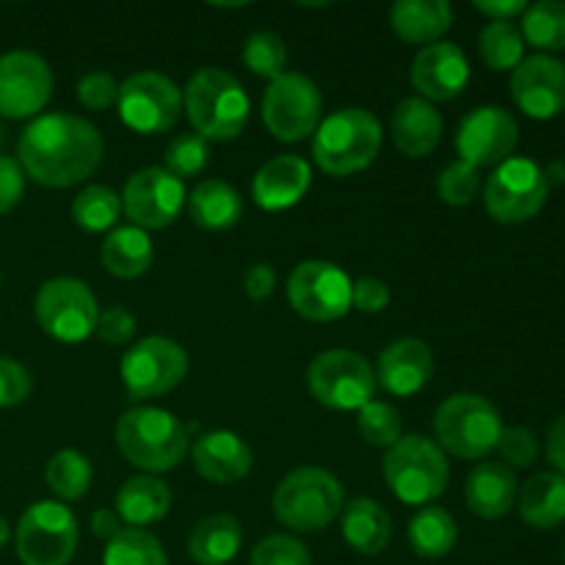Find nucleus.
Wrapping results in <instances>:
<instances>
[{
  "instance_id": "1",
  "label": "nucleus",
  "mask_w": 565,
  "mask_h": 565,
  "mask_svg": "<svg viewBox=\"0 0 565 565\" xmlns=\"http://www.w3.org/2000/svg\"><path fill=\"white\" fill-rule=\"evenodd\" d=\"M103 154V132L75 114L36 116L17 143L22 171L42 188L81 185L99 169Z\"/></svg>"
},
{
  "instance_id": "2",
  "label": "nucleus",
  "mask_w": 565,
  "mask_h": 565,
  "mask_svg": "<svg viewBox=\"0 0 565 565\" xmlns=\"http://www.w3.org/2000/svg\"><path fill=\"white\" fill-rule=\"evenodd\" d=\"M182 110L193 132L204 141H232L246 130L252 99L232 72L204 66L188 81L182 92Z\"/></svg>"
},
{
  "instance_id": "3",
  "label": "nucleus",
  "mask_w": 565,
  "mask_h": 565,
  "mask_svg": "<svg viewBox=\"0 0 565 565\" xmlns=\"http://www.w3.org/2000/svg\"><path fill=\"white\" fill-rule=\"evenodd\" d=\"M116 447L127 463L147 475L171 472L191 450L188 428L166 408H130L116 423Z\"/></svg>"
},
{
  "instance_id": "4",
  "label": "nucleus",
  "mask_w": 565,
  "mask_h": 565,
  "mask_svg": "<svg viewBox=\"0 0 565 565\" xmlns=\"http://www.w3.org/2000/svg\"><path fill=\"white\" fill-rule=\"evenodd\" d=\"M384 143L379 116L364 108H340L326 116L312 136V158L331 177H351L373 166Z\"/></svg>"
},
{
  "instance_id": "5",
  "label": "nucleus",
  "mask_w": 565,
  "mask_h": 565,
  "mask_svg": "<svg viewBox=\"0 0 565 565\" xmlns=\"http://www.w3.org/2000/svg\"><path fill=\"white\" fill-rule=\"evenodd\" d=\"M384 480L403 505H434L450 483L445 450L423 434L401 436L384 456Z\"/></svg>"
},
{
  "instance_id": "6",
  "label": "nucleus",
  "mask_w": 565,
  "mask_h": 565,
  "mask_svg": "<svg viewBox=\"0 0 565 565\" xmlns=\"http://www.w3.org/2000/svg\"><path fill=\"white\" fill-rule=\"evenodd\" d=\"M345 508V491L331 472L301 467L287 475L274 491V516L296 533H320Z\"/></svg>"
},
{
  "instance_id": "7",
  "label": "nucleus",
  "mask_w": 565,
  "mask_h": 565,
  "mask_svg": "<svg viewBox=\"0 0 565 565\" xmlns=\"http://www.w3.org/2000/svg\"><path fill=\"white\" fill-rule=\"evenodd\" d=\"M436 445L463 461H480L497 450L502 436V417L491 401L475 392L450 395L434 414Z\"/></svg>"
},
{
  "instance_id": "8",
  "label": "nucleus",
  "mask_w": 565,
  "mask_h": 565,
  "mask_svg": "<svg viewBox=\"0 0 565 565\" xmlns=\"http://www.w3.org/2000/svg\"><path fill=\"white\" fill-rule=\"evenodd\" d=\"M307 384L320 406L331 412H359L373 401L375 370L362 353L331 348L312 359L307 370Z\"/></svg>"
},
{
  "instance_id": "9",
  "label": "nucleus",
  "mask_w": 565,
  "mask_h": 565,
  "mask_svg": "<svg viewBox=\"0 0 565 565\" xmlns=\"http://www.w3.org/2000/svg\"><path fill=\"white\" fill-rule=\"evenodd\" d=\"M33 315L44 334L64 345H77L97 329L99 303L86 281L75 276H55L39 287Z\"/></svg>"
},
{
  "instance_id": "10",
  "label": "nucleus",
  "mask_w": 565,
  "mask_h": 565,
  "mask_svg": "<svg viewBox=\"0 0 565 565\" xmlns=\"http://www.w3.org/2000/svg\"><path fill=\"white\" fill-rule=\"evenodd\" d=\"M263 121L281 143H298L315 136L323 121V94L318 83L301 72H285L270 81L263 97Z\"/></svg>"
},
{
  "instance_id": "11",
  "label": "nucleus",
  "mask_w": 565,
  "mask_h": 565,
  "mask_svg": "<svg viewBox=\"0 0 565 565\" xmlns=\"http://www.w3.org/2000/svg\"><path fill=\"white\" fill-rule=\"evenodd\" d=\"M77 535V519L64 502H33L17 524V557L22 565H70Z\"/></svg>"
},
{
  "instance_id": "12",
  "label": "nucleus",
  "mask_w": 565,
  "mask_h": 565,
  "mask_svg": "<svg viewBox=\"0 0 565 565\" xmlns=\"http://www.w3.org/2000/svg\"><path fill=\"white\" fill-rule=\"evenodd\" d=\"M546 196L550 177L530 158L505 160L483 185L486 210L500 224H524L544 210Z\"/></svg>"
},
{
  "instance_id": "13",
  "label": "nucleus",
  "mask_w": 565,
  "mask_h": 565,
  "mask_svg": "<svg viewBox=\"0 0 565 565\" xmlns=\"http://www.w3.org/2000/svg\"><path fill=\"white\" fill-rule=\"evenodd\" d=\"M121 384L132 401H149L177 390L188 375V353L169 337H143L121 356Z\"/></svg>"
},
{
  "instance_id": "14",
  "label": "nucleus",
  "mask_w": 565,
  "mask_h": 565,
  "mask_svg": "<svg viewBox=\"0 0 565 565\" xmlns=\"http://www.w3.org/2000/svg\"><path fill=\"white\" fill-rule=\"evenodd\" d=\"M119 119L138 136H160L180 119L182 92L160 72H136L119 83Z\"/></svg>"
},
{
  "instance_id": "15",
  "label": "nucleus",
  "mask_w": 565,
  "mask_h": 565,
  "mask_svg": "<svg viewBox=\"0 0 565 565\" xmlns=\"http://www.w3.org/2000/svg\"><path fill=\"white\" fill-rule=\"evenodd\" d=\"M353 279L334 263L307 259L296 265L287 279V298L301 318L312 323H331L351 309Z\"/></svg>"
},
{
  "instance_id": "16",
  "label": "nucleus",
  "mask_w": 565,
  "mask_h": 565,
  "mask_svg": "<svg viewBox=\"0 0 565 565\" xmlns=\"http://www.w3.org/2000/svg\"><path fill=\"white\" fill-rule=\"evenodd\" d=\"M121 196V213L132 221V226L149 230H166L177 221L188 202L185 182L177 180L163 166H147L138 169L125 182Z\"/></svg>"
},
{
  "instance_id": "17",
  "label": "nucleus",
  "mask_w": 565,
  "mask_h": 565,
  "mask_svg": "<svg viewBox=\"0 0 565 565\" xmlns=\"http://www.w3.org/2000/svg\"><path fill=\"white\" fill-rule=\"evenodd\" d=\"M53 97V70L31 50L0 55V116L31 119Z\"/></svg>"
},
{
  "instance_id": "18",
  "label": "nucleus",
  "mask_w": 565,
  "mask_h": 565,
  "mask_svg": "<svg viewBox=\"0 0 565 565\" xmlns=\"http://www.w3.org/2000/svg\"><path fill=\"white\" fill-rule=\"evenodd\" d=\"M519 141V125L500 105H480L469 110L456 132V149L475 169L500 166L511 160Z\"/></svg>"
},
{
  "instance_id": "19",
  "label": "nucleus",
  "mask_w": 565,
  "mask_h": 565,
  "mask_svg": "<svg viewBox=\"0 0 565 565\" xmlns=\"http://www.w3.org/2000/svg\"><path fill=\"white\" fill-rule=\"evenodd\" d=\"M511 94L530 119H555L565 110V64L552 55H530L513 70Z\"/></svg>"
},
{
  "instance_id": "20",
  "label": "nucleus",
  "mask_w": 565,
  "mask_h": 565,
  "mask_svg": "<svg viewBox=\"0 0 565 565\" xmlns=\"http://www.w3.org/2000/svg\"><path fill=\"white\" fill-rule=\"evenodd\" d=\"M472 70L463 50L452 42H436L412 61V86L428 103H450L467 88Z\"/></svg>"
},
{
  "instance_id": "21",
  "label": "nucleus",
  "mask_w": 565,
  "mask_h": 565,
  "mask_svg": "<svg viewBox=\"0 0 565 565\" xmlns=\"http://www.w3.org/2000/svg\"><path fill=\"white\" fill-rule=\"evenodd\" d=\"M434 351L428 342L403 337V340L390 342L379 353L375 364V381L384 386V392L395 397H412L428 386L434 379Z\"/></svg>"
},
{
  "instance_id": "22",
  "label": "nucleus",
  "mask_w": 565,
  "mask_h": 565,
  "mask_svg": "<svg viewBox=\"0 0 565 565\" xmlns=\"http://www.w3.org/2000/svg\"><path fill=\"white\" fill-rule=\"evenodd\" d=\"M309 185H312V166L298 154H279L254 174L252 199L257 207L279 213L296 207L307 196Z\"/></svg>"
},
{
  "instance_id": "23",
  "label": "nucleus",
  "mask_w": 565,
  "mask_h": 565,
  "mask_svg": "<svg viewBox=\"0 0 565 565\" xmlns=\"http://www.w3.org/2000/svg\"><path fill=\"white\" fill-rule=\"evenodd\" d=\"M252 447L232 430H213L199 436L193 445V467L204 480L215 486H230L252 472Z\"/></svg>"
},
{
  "instance_id": "24",
  "label": "nucleus",
  "mask_w": 565,
  "mask_h": 565,
  "mask_svg": "<svg viewBox=\"0 0 565 565\" xmlns=\"http://www.w3.org/2000/svg\"><path fill=\"white\" fill-rule=\"evenodd\" d=\"M445 119L434 103L423 97H406L392 110V141L406 158H428L441 141Z\"/></svg>"
},
{
  "instance_id": "25",
  "label": "nucleus",
  "mask_w": 565,
  "mask_h": 565,
  "mask_svg": "<svg viewBox=\"0 0 565 565\" xmlns=\"http://www.w3.org/2000/svg\"><path fill=\"white\" fill-rule=\"evenodd\" d=\"M463 494H467V508L475 516L494 522V519L508 516L516 505V475L502 461H483L469 472Z\"/></svg>"
},
{
  "instance_id": "26",
  "label": "nucleus",
  "mask_w": 565,
  "mask_h": 565,
  "mask_svg": "<svg viewBox=\"0 0 565 565\" xmlns=\"http://www.w3.org/2000/svg\"><path fill=\"white\" fill-rule=\"evenodd\" d=\"M452 25V6L447 0H397L390 9V28L408 44L441 42Z\"/></svg>"
},
{
  "instance_id": "27",
  "label": "nucleus",
  "mask_w": 565,
  "mask_h": 565,
  "mask_svg": "<svg viewBox=\"0 0 565 565\" xmlns=\"http://www.w3.org/2000/svg\"><path fill=\"white\" fill-rule=\"evenodd\" d=\"M342 539L359 555H381L392 541V516L381 502L356 497L340 513Z\"/></svg>"
},
{
  "instance_id": "28",
  "label": "nucleus",
  "mask_w": 565,
  "mask_h": 565,
  "mask_svg": "<svg viewBox=\"0 0 565 565\" xmlns=\"http://www.w3.org/2000/svg\"><path fill=\"white\" fill-rule=\"evenodd\" d=\"M171 489L154 475H138L121 483L116 494V513L127 527H149L169 516Z\"/></svg>"
},
{
  "instance_id": "29",
  "label": "nucleus",
  "mask_w": 565,
  "mask_h": 565,
  "mask_svg": "<svg viewBox=\"0 0 565 565\" xmlns=\"http://www.w3.org/2000/svg\"><path fill=\"white\" fill-rule=\"evenodd\" d=\"M243 544V527L230 513H213L202 519L188 535V555L199 565H226L237 557Z\"/></svg>"
},
{
  "instance_id": "30",
  "label": "nucleus",
  "mask_w": 565,
  "mask_h": 565,
  "mask_svg": "<svg viewBox=\"0 0 565 565\" xmlns=\"http://www.w3.org/2000/svg\"><path fill=\"white\" fill-rule=\"evenodd\" d=\"M519 516L535 530H555L565 522V478L539 472L522 486L516 497Z\"/></svg>"
},
{
  "instance_id": "31",
  "label": "nucleus",
  "mask_w": 565,
  "mask_h": 565,
  "mask_svg": "<svg viewBox=\"0 0 565 565\" xmlns=\"http://www.w3.org/2000/svg\"><path fill=\"white\" fill-rule=\"evenodd\" d=\"M99 259L103 268L116 279H138L152 268L154 246L149 241V232L138 230V226H116L108 237H105L103 248H99Z\"/></svg>"
},
{
  "instance_id": "32",
  "label": "nucleus",
  "mask_w": 565,
  "mask_h": 565,
  "mask_svg": "<svg viewBox=\"0 0 565 565\" xmlns=\"http://www.w3.org/2000/svg\"><path fill=\"white\" fill-rule=\"evenodd\" d=\"M188 213L193 224L207 232H224L241 221L243 199L230 182L204 180L188 193Z\"/></svg>"
},
{
  "instance_id": "33",
  "label": "nucleus",
  "mask_w": 565,
  "mask_h": 565,
  "mask_svg": "<svg viewBox=\"0 0 565 565\" xmlns=\"http://www.w3.org/2000/svg\"><path fill=\"white\" fill-rule=\"evenodd\" d=\"M408 544L425 561H439L458 544V524L450 511L439 505H425L408 522Z\"/></svg>"
},
{
  "instance_id": "34",
  "label": "nucleus",
  "mask_w": 565,
  "mask_h": 565,
  "mask_svg": "<svg viewBox=\"0 0 565 565\" xmlns=\"http://www.w3.org/2000/svg\"><path fill=\"white\" fill-rule=\"evenodd\" d=\"M94 469L83 452L72 450H58L47 461L44 469V480H47V489L58 497L61 502H77L88 494V486H92Z\"/></svg>"
},
{
  "instance_id": "35",
  "label": "nucleus",
  "mask_w": 565,
  "mask_h": 565,
  "mask_svg": "<svg viewBox=\"0 0 565 565\" xmlns=\"http://www.w3.org/2000/svg\"><path fill=\"white\" fill-rule=\"evenodd\" d=\"M121 215V196L114 188L105 185H86L72 202V221L81 226L83 232L114 230L116 221Z\"/></svg>"
},
{
  "instance_id": "36",
  "label": "nucleus",
  "mask_w": 565,
  "mask_h": 565,
  "mask_svg": "<svg viewBox=\"0 0 565 565\" xmlns=\"http://www.w3.org/2000/svg\"><path fill=\"white\" fill-rule=\"evenodd\" d=\"M524 42L533 47L557 53L565 50V3L561 0H541L527 6L522 20Z\"/></svg>"
},
{
  "instance_id": "37",
  "label": "nucleus",
  "mask_w": 565,
  "mask_h": 565,
  "mask_svg": "<svg viewBox=\"0 0 565 565\" xmlns=\"http://www.w3.org/2000/svg\"><path fill=\"white\" fill-rule=\"evenodd\" d=\"M480 58L489 70H516L524 61V36L513 22H489L478 39Z\"/></svg>"
},
{
  "instance_id": "38",
  "label": "nucleus",
  "mask_w": 565,
  "mask_h": 565,
  "mask_svg": "<svg viewBox=\"0 0 565 565\" xmlns=\"http://www.w3.org/2000/svg\"><path fill=\"white\" fill-rule=\"evenodd\" d=\"M103 565H169L163 544L152 533L125 527L105 544Z\"/></svg>"
},
{
  "instance_id": "39",
  "label": "nucleus",
  "mask_w": 565,
  "mask_h": 565,
  "mask_svg": "<svg viewBox=\"0 0 565 565\" xmlns=\"http://www.w3.org/2000/svg\"><path fill=\"white\" fill-rule=\"evenodd\" d=\"M243 64L248 66V72L265 81H276L279 75H285L287 64V44L285 39L276 36L270 31H257L246 39L243 44Z\"/></svg>"
},
{
  "instance_id": "40",
  "label": "nucleus",
  "mask_w": 565,
  "mask_h": 565,
  "mask_svg": "<svg viewBox=\"0 0 565 565\" xmlns=\"http://www.w3.org/2000/svg\"><path fill=\"white\" fill-rule=\"evenodd\" d=\"M359 434L367 445L386 447L390 450L403 436V419L395 406L384 401H370L367 406L359 408Z\"/></svg>"
},
{
  "instance_id": "41",
  "label": "nucleus",
  "mask_w": 565,
  "mask_h": 565,
  "mask_svg": "<svg viewBox=\"0 0 565 565\" xmlns=\"http://www.w3.org/2000/svg\"><path fill=\"white\" fill-rule=\"evenodd\" d=\"M210 163V141H204L196 132H182L166 147L163 169L174 174L177 180L196 177L207 169Z\"/></svg>"
},
{
  "instance_id": "42",
  "label": "nucleus",
  "mask_w": 565,
  "mask_h": 565,
  "mask_svg": "<svg viewBox=\"0 0 565 565\" xmlns=\"http://www.w3.org/2000/svg\"><path fill=\"white\" fill-rule=\"evenodd\" d=\"M436 191H439L441 202L450 207H467L480 193V169H475L467 160H456L439 174Z\"/></svg>"
},
{
  "instance_id": "43",
  "label": "nucleus",
  "mask_w": 565,
  "mask_h": 565,
  "mask_svg": "<svg viewBox=\"0 0 565 565\" xmlns=\"http://www.w3.org/2000/svg\"><path fill=\"white\" fill-rule=\"evenodd\" d=\"M248 565H312V557L303 541L276 533L254 546Z\"/></svg>"
},
{
  "instance_id": "44",
  "label": "nucleus",
  "mask_w": 565,
  "mask_h": 565,
  "mask_svg": "<svg viewBox=\"0 0 565 565\" xmlns=\"http://www.w3.org/2000/svg\"><path fill=\"white\" fill-rule=\"evenodd\" d=\"M497 450H500L502 463L508 469H527L539 458V439H535V434L530 428L511 425V428H502Z\"/></svg>"
},
{
  "instance_id": "45",
  "label": "nucleus",
  "mask_w": 565,
  "mask_h": 565,
  "mask_svg": "<svg viewBox=\"0 0 565 565\" xmlns=\"http://www.w3.org/2000/svg\"><path fill=\"white\" fill-rule=\"evenodd\" d=\"M75 97L83 108L105 110L110 105H116V99H119V83L108 72H88V75H83L77 81Z\"/></svg>"
},
{
  "instance_id": "46",
  "label": "nucleus",
  "mask_w": 565,
  "mask_h": 565,
  "mask_svg": "<svg viewBox=\"0 0 565 565\" xmlns=\"http://www.w3.org/2000/svg\"><path fill=\"white\" fill-rule=\"evenodd\" d=\"M31 390V373L14 359L0 356V408H14L25 403Z\"/></svg>"
},
{
  "instance_id": "47",
  "label": "nucleus",
  "mask_w": 565,
  "mask_h": 565,
  "mask_svg": "<svg viewBox=\"0 0 565 565\" xmlns=\"http://www.w3.org/2000/svg\"><path fill=\"white\" fill-rule=\"evenodd\" d=\"M136 329H138L136 315H132L130 309L108 307L99 312L94 334H97L103 342H108V345H127V342L136 337Z\"/></svg>"
},
{
  "instance_id": "48",
  "label": "nucleus",
  "mask_w": 565,
  "mask_h": 565,
  "mask_svg": "<svg viewBox=\"0 0 565 565\" xmlns=\"http://www.w3.org/2000/svg\"><path fill=\"white\" fill-rule=\"evenodd\" d=\"M392 303V292L386 287L384 279H375V276H362V279L353 281L351 292V309H359L364 315H379L384 312Z\"/></svg>"
},
{
  "instance_id": "49",
  "label": "nucleus",
  "mask_w": 565,
  "mask_h": 565,
  "mask_svg": "<svg viewBox=\"0 0 565 565\" xmlns=\"http://www.w3.org/2000/svg\"><path fill=\"white\" fill-rule=\"evenodd\" d=\"M25 180L28 177L22 171L20 160L11 158V154H0V215L11 213L22 202Z\"/></svg>"
},
{
  "instance_id": "50",
  "label": "nucleus",
  "mask_w": 565,
  "mask_h": 565,
  "mask_svg": "<svg viewBox=\"0 0 565 565\" xmlns=\"http://www.w3.org/2000/svg\"><path fill=\"white\" fill-rule=\"evenodd\" d=\"M243 287H246V296L252 298V301H265L276 287V270L270 268L268 263L252 265L246 279H243Z\"/></svg>"
},
{
  "instance_id": "51",
  "label": "nucleus",
  "mask_w": 565,
  "mask_h": 565,
  "mask_svg": "<svg viewBox=\"0 0 565 565\" xmlns=\"http://www.w3.org/2000/svg\"><path fill=\"white\" fill-rule=\"evenodd\" d=\"M475 9L491 17V22H513V17L527 11V3L524 0H478Z\"/></svg>"
},
{
  "instance_id": "52",
  "label": "nucleus",
  "mask_w": 565,
  "mask_h": 565,
  "mask_svg": "<svg viewBox=\"0 0 565 565\" xmlns=\"http://www.w3.org/2000/svg\"><path fill=\"white\" fill-rule=\"evenodd\" d=\"M546 456H550V463L557 469V475L565 478V414L561 419H555V425L550 428V436H546Z\"/></svg>"
},
{
  "instance_id": "53",
  "label": "nucleus",
  "mask_w": 565,
  "mask_h": 565,
  "mask_svg": "<svg viewBox=\"0 0 565 565\" xmlns=\"http://www.w3.org/2000/svg\"><path fill=\"white\" fill-rule=\"evenodd\" d=\"M125 530V522L119 519V513L108 511V508H99V511L92 513V533L97 535L99 541H110Z\"/></svg>"
},
{
  "instance_id": "54",
  "label": "nucleus",
  "mask_w": 565,
  "mask_h": 565,
  "mask_svg": "<svg viewBox=\"0 0 565 565\" xmlns=\"http://www.w3.org/2000/svg\"><path fill=\"white\" fill-rule=\"evenodd\" d=\"M9 539H11V524L6 522L3 516H0V550H3V546L9 544Z\"/></svg>"
},
{
  "instance_id": "55",
  "label": "nucleus",
  "mask_w": 565,
  "mask_h": 565,
  "mask_svg": "<svg viewBox=\"0 0 565 565\" xmlns=\"http://www.w3.org/2000/svg\"><path fill=\"white\" fill-rule=\"evenodd\" d=\"M6 143V127H3V121H0V147H3Z\"/></svg>"
},
{
  "instance_id": "56",
  "label": "nucleus",
  "mask_w": 565,
  "mask_h": 565,
  "mask_svg": "<svg viewBox=\"0 0 565 565\" xmlns=\"http://www.w3.org/2000/svg\"><path fill=\"white\" fill-rule=\"evenodd\" d=\"M0 285H3V274H0Z\"/></svg>"
}]
</instances>
